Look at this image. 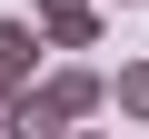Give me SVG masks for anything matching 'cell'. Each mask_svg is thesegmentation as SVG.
Listing matches in <instances>:
<instances>
[{
  "label": "cell",
  "mask_w": 149,
  "mask_h": 139,
  "mask_svg": "<svg viewBox=\"0 0 149 139\" xmlns=\"http://www.w3.org/2000/svg\"><path fill=\"white\" fill-rule=\"evenodd\" d=\"M100 10H129V0H100Z\"/></svg>",
  "instance_id": "52a82bcc"
},
{
  "label": "cell",
  "mask_w": 149,
  "mask_h": 139,
  "mask_svg": "<svg viewBox=\"0 0 149 139\" xmlns=\"http://www.w3.org/2000/svg\"><path fill=\"white\" fill-rule=\"evenodd\" d=\"M70 139H109V129H70Z\"/></svg>",
  "instance_id": "8992f818"
},
{
  "label": "cell",
  "mask_w": 149,
  "mask_h": 139,
  "mask_svg": "<svg viewBox=\"0 0 149 139\" xmlns=\"http://www.w3.org/2000/svg\"><path fill=\"white\" fill-rule=\"evenodd\" d=\"M109 99H119V119H149V60H129V70H119Z\"/></svg>",
  "instance_id": "5b68a950"
},
{
  "label": "cell",
  "mask_w": 149,
  "mask_h": 139,
  "mask_svg": "<svg viewBox=\"0 0 149 139\" xmlns=\"http://www.w3.org/2000/svg\"><path fill=\"white\" fill-rule=\"evenodd\" d=\"M40 40L50 50H100V0H40Z\"/></svg>",
  "instance_id": "3957f363"
},
{
  "label": "cell",
  "mask_w": 149,
  "mask_h": 139,
  "mask_svg": "<svg viewBox=\"0 0 149 139\" xmlns=\"http://www.w3.org/2000/svg\"><path fill=\"white\" fill-rule=\"evenodd\" d=\"M40 20H0V109H20L30 90H40Z\"/></svg>",
  "instance_id": "6da1fadb"
},
{
  "label": "cell",
  "mask_w": 149,
  "mask_h": 139,
  "mask_svg": "<svg viewBox=\"0 0 149 139\" xmlns=\"http://www.w3.org/2000/svg\"><path fill=\"white\" fill-rule=\"evenodd\" d=\"M40 99H50L60 119H90V109L109 99V80H100V70H90V60H60V70H50V80H40Z\"/></svg>",
  "instance_id": "7a4b0ae2"
},
{
  "label": "cell",
  "mask_w": 149,
  "mask_h": 139,
  "mask_svg": "<svg viewBox=\"0 0 149 139\" xmlns=\"http://www.w3.org/2000/svg\"><path fill=\"white\" fill-rule=\"evenodd\" d=\"M0 139H70V119H60V109H50L40 90H30L20 109H0Z\"/></svg>",
  "instance_id": "277c9868"
}]
</instances>
